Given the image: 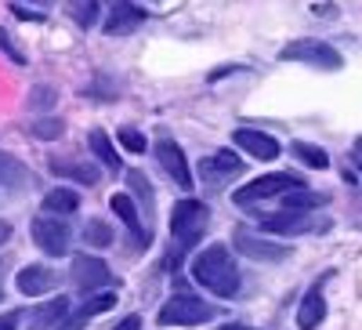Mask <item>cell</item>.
<instances>
[{
  "label": "cell",
  "mask_w": 362,
  "mask_h": 330,
  "mask_svg": "<svg viewBox=\"0 0 362 330\" xmlns=\"http://www.w3.org/2000/svg\"><path fill=\"white\" fill-rule=\"evenodd\" d=\"M73 283L80 290H98V287H112V273L102 258H73Z\"/></svg>",
  "instance_id": "9c48e42d"
},
{
  "label": "cell",
  "mask_w": 362,
  "mask_h": 330,
  "mask_svg": "<svg viewBox=\"0 0 362 330\" xmlns=\"http://www.w3.org/2000/svg\"><path fill=\"white\" fill-rule=\"evenodd\" d=\"M232 247H235L239 254L254 258V261H283V258L290 254L283 244H272V239H261V236H254V232H250V229H243V225H239V229L232 232Z\"/></svg>",
  "instance_id": "52a82bcc"
},
{
  "label": "cell",
  "mask_w": 362,
  "mask_h": 330,
  "mask_svg": "<svg viewBox=\"0 0 362 330\" xmlns=\"http://www.w3.org/2000/svg\"><path fill=\"white\" fill-rule=\"evenodd\" d=\"M80 207V196L76 193H69V189H54V193H47L44 196V215H73Z\"/></svg>",
  "instance_id": "44dd1931"
},
{
  "label": "cell",
  "mask_w": 362,
  "mask_h": 330,
  "mask_svg": "<svg viewBox=\"0 0 362 330\" xmlns=\"http://www.w3.org/2000/svg\"><path fill=\"white\" fill-rule=\"evenodd\" d=\"M8 236H11V225H8V222H0V244H4Z\"/></svg>",
  "instance_id": "836d02e7"
},
{
  "label": "cell",
  "mask_w": 362,
  "mask_h": 330,
  "mask_svg": "<svg viewBox=\"0 0 362 330\" xmlns=\"http://www.w3.org/2000/svg\"><path fill=\"white\" fill-rule=\"evenodd\" d=\"M239 171H243V160H239L232 149H221V153H210L199 160V174L206 178L210 186H221L228 182V178H235Z\"/></svg>",
  "instance_id": "30bf717a"
},
{
  "label": "cell",
  "mask_w": 362,
  "mask_h": 330,
  "mask_svg": "<svg viewBox=\"0 0 362 330\" xmlns=\"http://www.w3.org/2000/svg\"><path fill=\"white\" fill-rule=\"evenodd\" d=\"M83 239H87V247L105 251V247H112V229L105 222H87L83 225Z\"/></svg>",
  "instance_id": "4316f807"
},
{
  "label": "cell",
  "mask_w": 362,
  "mask_h": 330,
  "mask_svg": "<svg viewBox=\"0 0 362 330\" xmlns=\"http://www.w3.org/2000/svg\"><path fill=\"white\" fill-rule=\"evenodd\" d=\"M66 312H69V297L58 294L54 302H44V305L33 309V316H29V330H51V326H58V319H62Z\"/></svg>",
  "instance_id": "ac0fdd59"
},
{
  "label": "cell",
  "mask_w": 362,
  "mask_h": 330,
  "mask_svg": "<svg viewBox=\"0 0 362 330\" xmlns=\"http://www.w3.org/2000/svg\"><path fill=\"white\" fill-rule=\"evenodd\" d=\"M33 4H54V0H33Z\"/></svg>",
  "instance_id": "8d00e7d4"
},
{
  "label": "cell",
  "mask_w": 362,
  "mask_h": 330,
  "mask_svg": "<svg viewBox=\"0 0 362 330\" xmlns=\"http://www.w3.org/2000/svg\"><path fill=\"white\" fill-rule=\"evenodd\" d=\"M69 239H73V229L66 218H58V215H40L33 222V244L51 254V258H62L69 251Z\"/></svg>",
  "instance_id": "5b68a950"
},
{
  "label": "cell",
  "mask_w": 362,
  "mask_h": 330,
  "mask_svg": "<svg viewBox=\"0 0 362 330\" xmlns=\"http://www.w3.org/2000/svg\"><path fill=\"white\" fill-rule=\"evenodd\" d=\"M293 157H297L300 164L315 167V171H326V167H329L326 149H319V145H308V142H293Z\"/></svg>",
  "instance_id": "484cf974"
},
{
  "label": "cell",
  "mask_w": 362,
  "mask_h": 330,
  "mask_svg": "<svg viewBox=\"0 0 362 330\" xmlns=\"http://www.w3.org/2000/svg\"><path fill=\"white\" fill-rule=\"evenodd\" d=\"M235 145L247 149V153L257 157V160H276V157H279V142L272 138V135L254 131V127H239V131H235Z\"/></svg>",
  "instance_id": "5bb4252c"
},
{
  "label": "cell",
  "mask_w": 362,
  "mask_h": 330,
  "mask_svg": "<svg viewBox=\"0 0 362 330\" xmlns=\"http://www.w3.org/2000/svg\"><path fill=\"white\" fill-rule=\"evenodd\" d=\"M18 319H22V312H4V316H0V330H15Z\"/></svg>",
  "instance_id": "1f68e13d"
},
{
  "label": "cell",
  "mask_w": 362,
  "mask_h": 330,
  "mask_svg": "<svg viewBox=\"0 0 362 330\" xmlns=\"http://www.w3.org/2000/svg\"><path fill=\"white\" fill-rule=\"evenodd\" d=\"M87 145H90V153H95L105 167H112V171L119 167V157H116V149H112V142H109V135H105V131H98V127H95V131L87 135Z\"/></svg>",
  "instance_id": "603a6c76"
},
{
  "label": "cell",
  "mask_w": 362,
  "mask_h": 330,
  "mask_svg": "<svg viewBox=\"0 0 362 330\" xmlns=\"http://www.w3.org/2000/svg\"><path fill=\"white\" fill-rule=\"evenodd\" d=\"M322 319H326V297H322L319 287H312L305 294V302H300V309H297V326L300 330H315Z\"/></svg>",
  "instance_id": "e0dca14e"
},
{
  "label": "cell",
  "mask_w": 362,
  "mask_h": 330,
  "mask_svg": "<svg viewBox=\"0 0 362 330\" xmlns=\"http://www.w3.org/2000/svg\"><path fill=\"white\" fill-rule=\"evenodd\" d=\"M47 167H51V174L73 178V182H80V186H98V178H102V171H98L95 164H87V160H69V157H51Z\"/></svg>",
  "instance_id": "7c38bea8"
},
{
  "label": "cell",
  "mask_w": 362,
  "mask_h": 330,
  "mask_svg": "<svg viewBox=\"0 0 362 330\" xmlns=\"http://www.w3.org/2000/svg\"><path fill=\"white\" fill-rule=\"evenodd\" d=\"M58 102V91L51 84H37V87H29V109L33 113H44V109H51Z\"/></svg>",
  "instance_id": "83f0119b"
},
{
  "label": "cell",
  "mask_w": 362,
  "mask_h": 330,
  "mask_svg": "<svg viewBox=\"0 0 362 330\" xmlns=\"http://www.w3.org/2000/svg\"><path fill=\"white\" fill-rule=\"evenodd\" d=\"M0 51H4L8 58H11V62H18V66H25V55L15 47V40H11V33H8V29H0Z\"/></svg>",
  "instance_id": "4dcf8cb0"
},
{
  "label": "cell",
  "mask_w": 362,
  "mask_h": 330,
  "mask_svg": "<svg viewBox=\"0 0 362 330\" xmlns=\"http://www.w3.org/2000/svg\"><path fill=\"white\" fill-rule=\"evenodd\" d=\"M112 305H116V294H98V297H90V302H83V309H80L73 319H66L62 326H51V330H80L87 319H95V316L109 312Z\"/></svg>",
  "instance_id": "ffe728a7"
},
{
  "label": "cell",
  "mask_w": 362,
  "mask_h": 330,
  "mask_svg": "<svg viewBox=\"0 0 362 330\" xmlns=\"http://www.w3.org/2000/svg\"><path fill=\"white\" fill-rule=\"evenodd\" d=\"M283 203H286V211H319L326 196L308 193V189H293V193H283Z\"/></svg>",
  "instance_id": "cb8c5ba5"
},
{
  "label": "cell",
  "mask_w": 362,
  "mask_h": 330,
  "mask_svg": "<svg viewBox=\"0 0 362 330\" xmlns=\"http://www.w3.org/2000/svg\"><path fill=\"white\" fill-rule=\"evenodd\" d=\"M214 316H218V309L199 302V297H192V294H174L170 302L160 309V323L163 326H196V323H206Z\"/></svg>",
  "instance_id": "277c9868"
},
{
  "label": "cell",
  "mask_w": 362,
  "mask_h": 330,
  "mask_svg": "<svg viewBox=\"0 0 362 330\" xmlns=\"http://www.w3.org/2000/svg\"><path fill=\"white\" fill-rule=\"evenodd\" d=\"M112 330H141V319H138V316H127L124 323H116Z\"/></svg>",
  "instance_id": "d6a6232c"
},
{
  "label": "cell",
  "mask_w": 362,
  "mask_h": 330,
  "mask_svg": "<svg viewBox=\"0 0 362 330\" xmlns=\"http://www.w3.org/2000/svg\"><path fill=\"white\" fill-rule=\"evenodd\" d=\"M221 330H250V326H243V323H225Z\"/></svg>",
  "instance_id": "e575fe53"
},
{
  "label": "cell",
  "mask_w": 362,
  "mask_h": 330,
  "mask_svg": "<svg viewBox=\"0 0 362 330\" xmlns=\"http://www.w3.org/2000/svg\"><path fill=\"white\" fill-rule=\"evenodd\" d=\"M264 232H279V236H300V232H312L315 222L308 211H279V215H268L261 218Z\"/></svg>",
  "instance_id": "8fae6325"
},
{
  "label": "cell",
  "mask_w": 362,
  "mask_h": 330,
  "mask_svg": "<svg viewBox=\"0 0 362 330\" xmlns=\"http://www.w3.org/2000/svg\"><path fill=\"white\" fill-rule=\"evenodd\" d=\"M66 8H69V18H73L76 25H83V29L98 25V15H102L98 0H66Z\"/></svg>",
  "instance_id": "7402d4cb"
},
{
  "label": "cell",
  "mask_w": 362,
  "mask_h": 330,
  "mask_svg": "<svg viewBox=\"0 0 362 330\" xmlns=\"http://www.w3.org/2000/svg\"><path fill=\"white\" fill-rule=\"evenodd\" d=\"M29 131H33V138L51 142V138H62V135H66V124H62V120H37Z\"/></svg>",
  "instance_id": "f1b7e54d"
},
{
  "label": "cell",
  "mask_w": 362,
  "mask_h": 330,
  "mask_svg": "<svg viewBox=\"0 0 362 330\" xmlns=\"http://www.w3.org/2000/svg\"><path fill=\"white\" fill-rule=\"evenodd\" d=\"M29 182H33L29 167H25L18 157H11V153H4V149H0V186H4V189H22V186H29Z\"/></svg>",
  "instance_id": "d6986e66"
},
{
  "label": "cell",
  "mask_w": 362,
  "mask_h": 330,
  "mask_svg": "<svg viewBox=\"0 0 362 330\" xmlns=\"http://www.w3.org/2000/svg\"><path fill=\"white\" fill-rule=\"evenodd\" d=\"M127 186L134 189V196L145 207V229H148V218H153V186H148V178L141 171H127Z\"/></svg>",
  "instance_id": "d4e9b609"
},
{
  "label": "cell",
  "mask_w": 362,
  "mask_h": 330,
  "mask_svg": "<svg viewBox=\"0 0 362 330\" xmlns=\"http://www.w3.org/2000/svg\"><path fill=\"white\" fill-rule=\"evenodd\" d=\"M192 276L203 290L218 294V297H235L239 294V268H235L232 251L225 244H210L203 254H196Z\"/></svg>",
  "instance_id": "6da1fadb"
},
{
  "label": "cell",
  "mask_w": 362,
  "mask_h": 330,
  "mask_svg": "<svg viewBox=\"0 0 362 330\" xmlns=\"http://www.w3.org/2000/svg\"><path fill=\"white\" fill-rule=\"evenodd\" d=\"M156 160H160V167L174 178V186L177 189H192V174H189V164H185V153H181V145L174 142V138H160L156 142Z\"/></svg>",
  "instance_id": "ba28073f"
},
{
  "label": "cell",
  "mask_w": 362,
  "mask_h": 330,
  "mask_svg": "<svg viewBox=\"0 0 362 330\" xmlns=\"http://www.w3.org/2000/svg\"><path fill=\"white\" fill-rule=\"evenodd\" d=\"M141 22H145V11L131 8L127 0H116L112 11H109V18H105V33H109V37H124V33H134Z\"/></svg>",
  "instance_id": "4fadbf2b"
},
{
  "label": "cell",
  "mask_w": 362,
  "mask_h": 330,
  "mask_svg": "<svg viewBox=\"0 0 362 330\" xmlns=\"http://www.w3.org/2000/svg\"><path fill=\"white\" fill-rule=\"evenodd\" d=\"M293 189H305V182H300L297 174H290V171L264 174V178H257V182L235 189V203L247 207V203H257V200H268V196H283V193H293Z\"/></svg>",
  "instance_id": "8992f818"
},
{
  "label": "cell",
  "mask_w": 362,
  "mask_h": 330,
  "mask_svg": "<svg viewBox=\"0 0 362 330\" xmlns=\"http://www.w3.org/2000/svg\"><path fill=\"white\" fill-rule=\"evenodd\" d=\"M0 302H4V273H0Z\"/></svg>",
  "instance_id": "d590c367"
},
{
  "label": "cell",
  "mask_w": 362,
  "mask_h": 330,
  "mask_svg": "<svg viewBox=\"0 0 362 330\" xmlns=\"http://www.w3.org/2000/svg\"><path fill=\"white\" fill-rule=\"evenodd\" d=\"M283 62H305V66H315V69H326L334 73L344 66V58L337 47H329L326 40H290L283 51H279Z\"/></svg>",
  "instance_id": "3957f363"
},
{
  "label": "cell",
  "mask_w": 362,
  "mask_h": 330,
  "mask_svg": "<svg viewBox=\"0 0 362 330\" xmlns=\"http://www.w3.org/2000/svg\"><path fill=\"white\" fill-rule=\"evenodd\" d=\"M116 138H119V145H124L127 153H145V135H141V131H134V127H119Z\"/></svg>",
  "instance_id": "f546056e"
},
{
  "label": "cell",
  "mask_w": 362,
  "mask_h": 330,
  "mask_svg": "<svg viewBox=\"0 0 362 330\" xmlns=\"http://www.w3.org/2000/svg\"><path fill=\"white\" fill-rule=\"evenodd\" d=\"M206 229H210V207H206V203H199V200H181V203L174 207V215H170V236L177 239L181 251L196 247Z\"/></svg>",
  "instance_id": "7a4b0ae2"
},
{
  "label": "cell",
  "mask_w": 362,
  "mask_h": 330,
  "mask_svg": "<svg viewBox=\"0 0 362 330\" xmlns=\"http://www.w3.org/2000/svg\"><path fill=\"white\" fill-rule=\"evenodd\" d=\"M109 207H112V215L127 225V232H131L134 239H145V244H148V229L141 225V211H138V203H134L127 193H116V196L109 200Z\"/></svg>",
  "instance_id": "2e32d148"
},
{
  "label": "cell",
  "mask_w": 362,
  "mask_h": 330,
  "mask_svg": "<svg viewBox=\"0 0 362 330\" xmlns=\"http://www.w3.org/2000/svg\"><path fill=\"white\" fill-rule=\"evenodd\" d=\"M54 283H58V276L51 273L47 265H25L22 273H18V290L25 297H40V294L54 290Z\"/></svg>",
  "instance_id": "9a60e30c"
}]
</instances>
